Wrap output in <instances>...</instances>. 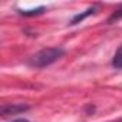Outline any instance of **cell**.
<instances>
[{
	"instance_id": "1",
	"label": "cell",
	"mask_w": 122,
	"mask_h": 122,
	"mask_svg": "<svg viewBox=\"0 0 122 122\" xmlns=\"http://www.w3.org/2000/svg\"><path fill=\"white\" fill-rule=\"evenodd\" d=\"M65 53L63 47L60 46H55V47H46V49H42L39 50L37 53H35L30 59H29V66L32 68H36V69H42V68H46L52 63H55L59 57H62Z\"/></svg>"
},
{
	"instance_id": "2",
	"label": "cell",
	"mask_w": 122,
	"mask_h": 122,
	"mask_svg": "<svg viewBox=\"0 0 122 122\" xmlns=\"http://www.w3.org/2000/svg\"><path fill=\"white\" fill-rule=\"evenodd\" d=\"M27 109H29V105H25V103H5L0 108V112H2L3 116H7V115L22 113Z\"/></svg>"
},
{
	"instance_id": "3",
	"label": "cell",
	"mask_w": 122,
	"mask_h": 122,
	"mask_svg": "<svg viewBox=\"0 0 122 122\" xmlns=\"http://www.w3.org/2000/svg\"><path fill=\"white\" fill-rule=\"evenodd\" d=\"M95 13V7L92 6V7H89V9H86L83 13H78V15H75L73 17H72V20H71V25H78V23H81L82 20H85L88 16H91V15H93Z\"/></svg>"
},
{
	"instance_id": "4",
	"label": "cell",
	"mask_w": 122,
	"mask_h": 122,
	"mask_svg": "<svg viewBox=\"0 0 122 122\" xmlns=\"http://www.w3.org/2000/svg\"><path fill=\"white\" fill-rule=\"evenodd\" d=\"M111 65H112V68H115V69H122V45H121V46L118 47V50L115 52Z\"/></svg>"
},
{
	"instance_id": "5",
	"label": "cell",
	"mask_w": 122,
	"mask_h": 122,
	"mask_svg": "<svg viewBox=\"0 0 122 122\" xmlns=\"http://www.w3.org/2000/svg\"><path fill=\"white\" fill-rule=\"evenodd\" d=\"M43 10H45V6H40V7H36V9H33V10H20L19 13L23 15V16H35V15L43 13Z\"/></svg>"
},
{
	"instance_id": "6",
	"label": "cell",
	"mask_w": 122,
	"mask_h": 122,
	"mask_svg": "<svg viewBox=\"0 0 122 122\" xmlns=\"http://www.w3.org/2000/svg\"><path fill=\"white\" fill-rule=\"evenodd\" d=\"M12 122H29L26 118H17V119H13Z\"/></svg>"
}]
</instances>
